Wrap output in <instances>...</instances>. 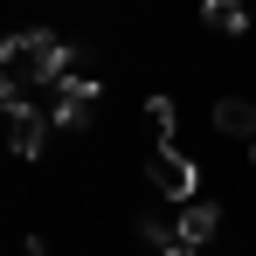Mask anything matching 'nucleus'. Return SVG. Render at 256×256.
Here are the masks:
<instances>
[{
	"label": "nucleus",
	"instance_id": "obj_3",
	"mask_svg": "<svg viewBox=\"0 0 256 256\" xmlns=\"http://www.w3.org/2000/svg\"><path fill=\"white\" fill-rule=\"evenodd\" d=\"M56 90H62V97H56L48 118H56L62 132H84L90 118H97V76H76V56H70V70L56 76Z\"/></svg>",
	"mask_w": 256,
	"mask_h": 256
},
{
	"label": "nucleus",
	"instance_id": "obj_2",
	"mask_svg": "<svg viewBox=\"0 0 256 256\" xmlns=\"http://www.w3.org/2000/svg\"><path fill=\"white\" fill-rule=\"evenodd\" d=\"M146 180H152L166 201H194V187H201V166H194V160H187L173 138H160V146H152V166H146Z\"/></svg>",
	"mask_w": 256,
	"mask_h": 256
},
{
	"label": "nucleus",
	"instance_id": "obj_1",
	"mask_svg": "<svg viewBox=\"0 0 256 256\" xmlns=\"http://www.w3.org/2000/svg\"><path fill=\"white\" fill-rule=\"evenodd\" d=\"M0 62H7L21 84H56V76L70 70V48L56 42L48 28H21V35H7V42H0Z\"/></svg>",
	"mask_w": 256,
	"mask_h": 256
},
{
	"label": "nucleus",
	"instance_id": "obj_9",
	"mask_svg": "<svg viewBox=\"0 0 256 256\" xmlns=\"http://www.w3.org/2000/svg\"><path fill=\"white\" fill-rule=\"evenodd\" d=\"M138 242H146V250L160 256V250H173L180 236H173V222H138Z\"/></svg>",
	"mask_w": 256,
	"mask_h": 256
},
{
	"label": "nucleus",
	"instance_id": "obj_11",
	"mask_svg": "<svg viewBox=\"0 0 256 256\" xmlns=\"http://www.w3.org/2000/svg\"><path fill=\"white\" fill-rule=\"evenodd\" d=\"M21 256H48V250H42V236H28V242H21Z\"/></svg>",
	"mask_w": 256,
	"mask_h": 256
},
{
	"label": "nucleus",
	"instance_id": "obj_8",
	"mask_svg": "<svg viewBox=\"0 0 256 256\" xmlns=\"http://www.w3.org/2000/svg\"><path fill=\"white\" fill-rule=\"evenodd\" d=\"M146 118H152V138H173V125H180L173 97H146Z\"/></svg>",
	"mask_w": 256,
	"mask_h": 256
},
{
	"label": "nucleus",
	"instance_id": "obj_4",
	"mask_svg": "<svg viewBox=\"0 0 256 256\" xmlns=\"http://www.w3.org/2000/svg\"><path fill=\"white\" fill-rule=\"evenodd\" d=\"M7 146H14L21 160H42V146H48V111H35L28 97L7 104Z\"/></svg>",
	"mask_w": 256,
	"mask_h": 256
},
{
	"label": "nucleus",
	"instance_id": "obj_7",
	"mask_svg": "<svg viewBox=\"0 0 256 256\" xmlns=\"http://www.w3.org/2000/svg\"><path fill=\"white\" fill-rule=\"evenodd\" d=\"M214 132L222 138H256V104L250 97H222L214 104Z\"/></svg>",
	"mask_w": 256,
	"mask_h": 256
},
{
	"label": "nucleus",
	"instance_id": "obj_13",
	"mask_svg": "<svg viewBox=\"0 0 256 256\" xmlns=\"http://www.w3.org/2000/svg\"><path fill=\"white\" fill-rule=\"evenodd\" d=\"M250 166H256V138H250Z\"/></svg>",
	"mask_w": 256,
	"mask_h": 256
},
{
	"label": "nucleus",
	"instance_id": "obj_12",
	"mask_svg": "<svg viewBox=\"0 0 256 256\" xmlns=\"http://www.w3.org/2000/svg\"><path fill=\"white\" fill-rule=\"evenodd\" d=\"M160 256H201V250H187V242H173V250H160Z\"/></svg>",
	"mask_w": 256,
	"mask_h": 256
},
{
	"label": "nucleus",
	"instance_id": "obj_10",
	"mask_svg": "<svg viewBox=\"0 0 256 256\" xmlns=\"http://www.w3.org/2000/svg\"><path fill=\"white\" fill-rule=\"evenodd\" d=\"M21 90H28V84H21V76H14V70L0 62V104H21Z\"/></svg>",
	"mask_w": 256,
	"mask_h": 256
},
{
	"label": "nucleus",
	"instance_id": "obj_5",
	"mask_svg": "<svg viewBox=\"0 0 256 256\" xmlns=\"http://www.w3.org/2000/svg\"><path fill=\"white\" fill-rule=\"evenodd\" d=\"M214 228H222V208H214V201H201V194H194V201H180V214H173V236H180L187 250H201Z\"/></svg>",
	"mask_w": 256,
	"mask_h": 256
},
{
	"label": "nucleus",
	"instance_id": "obj_6",
	"mask_svg": "<svg viewBox=\"0 0 256 256\" xmlns=\"http://www.w3.org/2000/svg\"><path fill=\"white\" fill-rule=\"evenodd\" d=\"M201 21H208L214 35H250L256 28V14L242 7V0H201Z\"/></svg>",
	"mask_w": 256,
	"mask_h": 256
}]
</instances>
